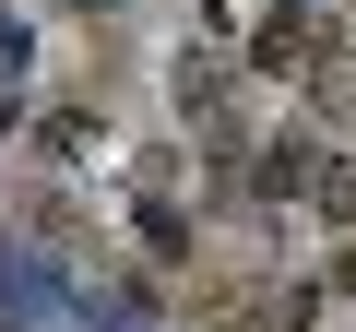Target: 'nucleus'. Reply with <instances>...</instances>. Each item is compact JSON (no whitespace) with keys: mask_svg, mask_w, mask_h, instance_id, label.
<instances>
[{"mask_svg":"<svg viewBox=\"0 0 356 332\" xmlns=\"http://www.w3.org/2000/svg\"><path fill=\"white\" fill-rule=\"evenodd\" d=\"M332 273H344V297H356V238H344V261H332Z\"/></svg>","mask_w":356,"mask_h":332,"instance_id":"7ed1b4c3","label":"nucleus"},{"mask_svg":"<svg viewBox=\"0 0 356 332\" xmlns=\"http://www.w3.org/2000/svg\"><path fill=\"white\" fill-rule=\"evenodd\" d=\"M321 214L356 226V154H321Z\"/></svg>","mask_w":356,"mask_h":332,"instance_id":"f03ea898","label":"nucleus"},{"mask_svg":"<svg viewBox=\"0 0 356 332\" xmlns=\"http://www.w3.org/2000/svg\"><path fill=\"white\" fill-rule=\"evenodd\" d=\"M309 332H321V320H309Z\"/></svg>","mask_w":356,"mask_h":332,"instance_id":"20e7f679","label":"nucleus"},{"mask_svg":"<svg viewBox=\"0 0 356 332\" xmlns=\"http://www.w3.org/2000/svg\"><path fill=\"white\" fill-rule=\"evenodd\" d=\"M250 154H261V166H250L261 202H309V190H321V154H309V142H250Z\"/></svg>","mask_w":356,"mask_h":332,"instance_id":"f257e3e1","label":"nucleus"}]
</instances>
